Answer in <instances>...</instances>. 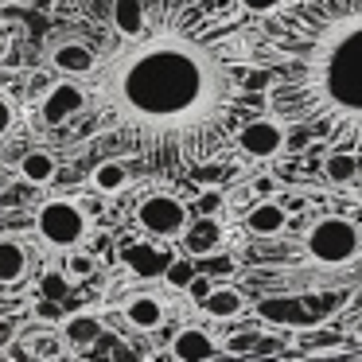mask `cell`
Listing matches in <instances>:
<instances>
[{
	"label": "cell",
	"instance_id": "obj_31",
	"mask_svg": "<svg viewBox=\"0 0 362 362\" xmlns=\"http://www.w3.org/2000/svg\"><path fill=\"white\" fill-rule=\"evenodd\" d=\"M35 351H40V354H55V351H59V343H40Z\"/></svg>",
	"mask_w": 362,
	"mask_h": 362
},
{
	"label": "cell",
	"instance_id": "obj_7",
	"mask_svg": "<svg viewBox=\"0 0 362 362\" xmlns=\"http://www.w3.org/2000/svg\"><path fill=\"white\" fill-rule=\"evenodd\" d=\"M86 102H90V94L78 86V82H59V86L47 94L43 110H40L43 125H63V121H71V113H78Z\"/></svg>",
	"mask_w": 362,
	"mask_h": 362
},
{
	"label": "cell",
	"instance_id": "obj_5",
	"mask_svg": "<svg viewBox=\"0 0 362 362\" xmlns=\"http://www.w3.org/2000/svg\"><path fill=\"white\" fill-rule=\"evenodd\" d=\"M136 222H141L148 234H156V238H175V234L187 230L191 211L180 203V199H172V195H148V199L136 203Z\"/></svg>",
	"mask_w": 362,
	"mask_h": 362
},
{
	"label": "cell",
	"instance_id": "obj_10",
	"mask_svg": "<svg viewBox=\"0 0 362 362\" xmlns=\"http://www.w3.org/2000/svg\"><path fill=\"white\" fill-rule=\"evenodd\" d=\"M183 245H187V253H195V257H206V253H214L222 245V226L214 214H203L199 222H187V230H183Z\"/></svg>",
	"mask_w": 362,
	"mask_h": 362
},
{
	"label": "cell",
	"instance_id": "obj_26",
	"mask_svg": "<svg viewBox=\"0 0 362 362\" xmlns=\"http://www.w3.org/2000/svg\"><path fill=\"white\" fill-rule=\"evenodd\" d=\"M12 121H16V113H12V102H8L4 94H0V136H4V133L12 129Z\"/></svg>",
	"mask_w": 362,
	"mask_h": 362
},
{
	"label": "cell",
	"instance_id": "obj_9",
	"mask_svg": "<svg viewBox=\"0 0 362 362\" xmlns=\"http://www.w3.org/2000/svg\"><path fill=\"white\" fill-rule=\"evenodd\" d=\"M121 312H125V320L133 323L136 331H156L160 323H164V304H160L156 296H148V292H133V296L121 304Z\"/></svg>",
	"mask_w": 362,
	"mask_h": 362
},
{
	"label": "cell",
	"instance_id": "obj_30",
	"mask_svg": "<svg viewBox=\"0 0 362 362\" xmlns=\"http://www.w3.org/2000/svg\"><path fill=\"white\" fill-rule=\"evenodd\" d=\"M257 195H273V180H257Z\"/></svg>",
	"mask_w": 362,
	"mask_h": 362
},
{
	"label": "cell",
	"instance_id": "obj_1",
	"mask_svg": "<svg viewBox=\"0 0 362 362\" xmlns=\"http://www.w3.org/2000/svg\"><path fill=\"white\" fill-rule=\"evenodd\" d=\"M245 12H191L144 28L94 71L98 129L156 175L218 160L269 105V71L242 28Z\"/></svg>",
	"mask_w": 362,
	"mask_h": 362
},
{
	"label": "cell",
	"instance_id": "obj_20",
	"mask_svg": "<svg viewBox=\"0 0 362 362\" xmlns=\"http://www.w3.org/2000/svg\"><path fill=\"white\" fill-rule=\"evenodd\" d=\"M63 335H66V343H71V346H90L98 335H102V323H98L94 315H71Z\"/></svg>",
	"mask_w": 362,
	"mask_h": 362
},
{
	"label": "cell",
	"instance_id": "obj_25",
	"mask_svg": "<svg viewBox=\"0 0 362 362\" xmlns=\"http://www.w3.org/2000/svg\"><path fill=\"white\" fill-rule=\"evenodd\" d=\"M195 206H199V211H203V214H214V211H218V206H222V195H218V191H203Z\"/></svg>",
	"mask_w": 362,
	"mask_h": 362
},
{
	"label": "cell",
	"instance_id": "obj_11",
	"mask_svg": "<svg viewBox=\"0 0 362 362\" xmlns=\"http://www.w3.org/2000/svg\"><path fill=\"white\" fill-rule=\"evenodd\" d=\"M245 226H250V234H257V238H273V234H281V230L288 226V211H284L281 203H273V199H261V203L245 214Z\"/></svg>",
	"mask_w": 362,
	"mask_h": 362
},
{
	"label": "cell",
	"instance_id": "obj_27",
	"mask_svg": "<svg viewBox=\"0 0 362 362\" xmlns=\"http://www.w3.org/2000/svg\"><path fill=\"white\" fill-rule=\"evenodd\" d=\"M187 288H191V296H195V300H199V304H203V296H206V292H211V288H214V284H211V281H206V276H199V273H195V281H191V284H187Z\"/></svg>",
	"mask_w": 362,
	"mask_h": 362
},
{
	"label": "cell",
	"instance_id": "obj_8",
	"mask_svg": "<svg viewBox=\"0 0 362 362\" xmlns=\"http://www.w3.org/2000/svg\"><path fill=\"white\" fill-rule=\"evenodd\" d=\"M172 354L183 362H199V358H214L218 354V343L211 339L206 327H183L180 335L172 339Z\"/></svg>",
	"mask_w": 362,
	"mask_h": 362
},
{
	"label": "cell",
	"instance_id": "obj_6",
	"mask_svg": "<svg viewBox=\"0 0 362 362\" xmlns=\"http://www.w3.org/2000/svg\"><path fill=\"white\" fill-rule=\"evenodd\" d=\"M234 144L245 152V156H253V160L276 156L281 144H284V121L281 117H253V121H245V125L238 129Z\"/></svg>",
	"mask_w": 362,
	"mask_h": 362
},
{
	"label": "cell",
	"instance_id": "obj_15",
	"mask_svg": "<svg viewBox=\"0 0 362 362\" xmlns=\"http://www.w3.org/2000/svg\"><path fill=\"white\" fill-rule=\"evenodd\" d=\"M24 323V296L16 292V284H0V346L8 343Z\"/></svg>",
	"mask_w": 362,
	"mask_h": 362
},
{
	"label": "cell",
	"instance_id": "obj_4",
	"mask_svg": "<svg viewBox=\"0 0 362 362\" xmlns=\"http://www.w3.org/2000/svg\"><path fill=\"white\" fill-rule=\"evenodd\" d=\"M35 230H40V238L51 245V250H74V245H82V238L90 234V218H86V211H82L78 203L55 199V203L40 206Z\"/></svg>",
	"mask_w": 362,
	"mask_h": 362
},
{
	"label": "cell",
	"instance_id": "obj_13",
	"mask_svg": "<svg viewBox=\"0 0 362 362\" xmlns=\"http://www.w3.org/2000/svg\"><path fill=\"white\" fill-rule=\"evenodd\" d=\"M51 63L63 74H94L98 71V59L86 43H63V47H55L51 51Z\"/></svg>",
	"mask_w": 362,
	"mask_h": 362
},
{
	"label": "cell",
	"instance_id": "obj_14",
	"mask_svg": "<svg viewBox=\"0 0 362 362\" xmlns=\"http://www.w3.org/2000/svg\"><path fill=\"white\" fill-rule=\"evenodd\" d=\"M242 308H245V296L238 288H230V284H214L203 296V312L211 320H234V315H242Z\"/></svg>",
	"mask_w": 362,
	"mask_h": 362
},
{
	"label": "cell",
	"instance_id": "obj_21",
	"mask_svg": "<svg viewBox=\"0 0 362 362\" xmlns=\"http://www.w3.org/2000/svg\"><path fill=\"white\" fill-rule=\"evenodd\" d=\"M323 172H327L331 180L346 183L354 172H358V152H351V148H335V152L327 156V164H323Z\"/></svg>",
	"mask_w": 362,
	"mask_h": 362
},
{
	"label": "cell",
	"instance_id": "obj_17",
	"mask_svg": "<svg viewBox=\"0 0 362 362\" xmlns=\"http://www.w3.org/2000/svg\"><path fill=\"white\" fill-rule=\"evenodd\" d=\"M125 265L133 269V273H141V276H160L168 265H172V257L160 253V250H148V245H133V250L125 253Z\"/></svg>",
	"mask_w": 362,
	"mask_h": 362
},
{
	"label": "cell",
	"instance_id": "obj_3",
	"mask_svg": "<svg viewBox=\"0 0 362 362\" xmlns=\"http://www.w3.org/2000/svg\"><path fill=\"white\" fill-rule=\"evenodd\" d=\"M304 250H308V257L320 261V265H346V261L358 257L362 234H358V226H354L351 218L331 214V218H320L312 230H308Z\"/></svg>",
	"mask_w": 362,
	"mask_h": 362
},
{
	"label": "cell",
	"instance_id": "obj_2",
	"mask_svg": "<svg viewBox=\"0 0 362 362\" xmlns=\"http://www.w3.org/2000/svg\"><path fill=\"white\" fill-rule=\"evenodd\" d=\"M269 105L362 160V0H288L257 20Z\"/></svg>",
	"mask_w": 362,
	"mask_h": 362
},
{
	"label": "cell",
	"instance_id": "obj_12",
	"mask_svg": "<svg viewBox=\"0 0 362 362\" xmlns=\"http://www.w3.org/2000/svg\"><path fill=\"white\" fill-rule=\"evenodd\" d=\"M113 28L121 40H136L148 28V4L144 0H113Z\"/></svg>",
	"mask_w": 362,
	"mask_h": 362
},
{
	"label": "cell",
	"instance_id": "obj_29",
	"mask_svg": "<svg viewBox=\"0 0 362 362\" xmlns=\"http://www.w3.org/2000/svg\"><path fill=\"white\" fill-rule=\"evenodd\" d=\"M40 315L43 320H59V304H40Z\"/></svg>",
	"mask_w": 362,
	"mask_h": 362
},
{
	"label": "cell",
	"instance_id": "obj_18",
	"mask_svg": "<svg viewBox=\"0 0 362 362\" xmlns=\"http://www.w3.org/2000/svg\"><path fill=\"white\" fill-rule=\"evenodd\" d=\"M59 172L55 156L51 152H28L24 160H20V175H24L28 183H51Z\"/></svg>",
	"mask_w": 362,
	"mask_h": 362
},
{
	"label": "cell",
	"instance_id": "obj_24",
	"mask_svg": "<svg viewBox=\"0 0 362 362\" xmlns=\"http://www.w3.org/2000/svg\"><path fill=\"white\" fill-rule=\"evenodd\" d=\"M66 273L71 276H90L94 273V257H90V253H71V257H66Z\"/></svg>",
	"mask_w": 362,
	"mask_h": 362
},
{
	"label": "cell",
	"instance_id": "obj_22",
	"mask_svg": "<svg viewBox=\"0 0 362 362\" xmlns=\"http://www.w3.org/2000/svg\"><path fill=\"white\" fill-rule=\"evenodd\" d=\"M164 276H168L172 288H187V284L195 281V269H191V261H172V265L164 269Z\"/></svg>",
	"mask_w": 362,
	"mask_h": 362
},
{
	"label": "cell",
	"instance_id": "obj_19",
	"mask_svg": "<svg viewBox=\"0 0 362 362\" xmlns=\"http://www.w3.org/2000/svg\"><path fill=\"white\" fill-rule=\"evenodd\" d=\"M94 187L105 191V195H117V191L129 187V172L125 164H117V160H105V164L94 168Z\"/></svg>",
	"mask_w": 362,
	"mask_h": 362
},
{
	"label": "cell",
	"instance_id": "obj_28",
	"mask_svg": "<svg viewBox=\"0 0 362 362\" xmlns=\"http://www.w3.org/2000/svg\"><path fill=\"white\" fill-rule=\"evenodd\" d=\"M43 288H47V296H51V300H59V296L66 292V284H63V276H59V273H51L47 281H43Z\"/></svg>",
	"mask_w": 362,
	"mask_h": 362
},
{
	"label": "cell",
	"instance_id": "obj_23",
	"mask_svg": "<svg viewBox=\"0 0 362 362\" xmlns=\"http://www.w3.org/2000/svg\"><path fill=\"white\" fill-rule=\"evenodd\" d=\"M288 0H238V8L245 12V16H269V12L284 8Z\"/></svg>",
	"mask_w": 362,
	"mask_h": 362
},
{
	"label": "cell",
	"instance_id": "obj_16",
	"mask_svg": "<svg viewBox=\"0 0 362 362\" xmlns=\"http://www.w3.org/2000/svg\"><path fill=\"white\" fill-rule=\"evenodd\" d=\"M28 276V250L12 238H0V284H20Z\"/></svg>",
	"mask_w": 362,
	"mask_h": 362
}]
</instances>
